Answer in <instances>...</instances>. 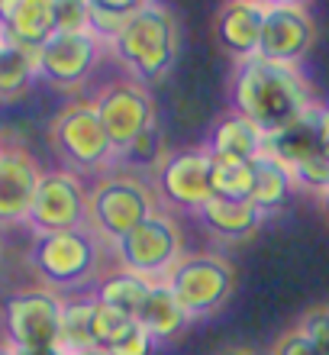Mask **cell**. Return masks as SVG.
Instances as JSON below:
<instances>
[{
	"label": "cell",
	"mask_w": 329,
	"mask_h": 355,
	"mask_svg": "<svg viewBox=\"0 0 329 355\" xmlns=\"http://www.w3.org/2000/svg\"><path fill=\"white\" fill-rule=\"evenodd\" d=\"M301 333L320 355H329V307H313L301 323Z\"/></svg>",
	"instance_id": "31"
},
{
	"label": "cell",
	"mask_w": 329,
	"mask_h": 355,
	"mask_svg": "<svg viewBox=\"0 0 329 355\" xmlns=\"http://www.w3.org/2000/svg\"><path fill=\"white\" fill-rule=\"evenodd\" d=\"M217 39L226 52H233L239 62L258 55L262 39V3L252 0H233L217 13Z\"/></svg>",
	"instance_id": "18"
},
{
	"label": "cell",
	"mask_w": 329,
	"mask_h": 355,
	"mask_svg": "<svg viewBox=\"0 0 329 355\" xmlns=\"http://www.w3.org/2000/svg\"><path fill=\"white\" fill-rule=\"evenodd\" d=\"M317 23L303 3H262V39L258 58L294 68L313 46Z\"/></svg>",
	"instance_id": "11"
},
{
	"label": "cell",
	"mask_w": 329,
	"mask_h": 355,
	"mask_svg": "<svg viewBox=\"0 0 329 355\" xmlns=\"http://www.w3.org/2000/svg\"><path fill=\"white\" fill-rule=\"evenodd\" d=\"M326 159H329V142H326Z\"/></svg>",
	"instance_id": "39"
},
{
	"label": "cell",
	"mask_w": 329,
	"mask_h": 355,
	"mask_svg": "<svg viewBox=\"0 0 329 355\" xmlns=\"http://www.w3.org/2000/svg\"><path fill=\"white\" fill-rule=\"evenodd\" d=\"M229 97H233V113L252 120L265 136L287 130L313 107L310 91L297 75V68L274 65L258 55L235 65Z\"/></svg>",
	"instance_id": "1"
},
{
	"label": "cell",
	"mask_w": 329,
	"mask_h": 355,
	"mask_svg": "<svg viewBox=\"0 0 329 355\" xmlns=\"http://www.w3.org/2000/svg\"><path fill=\"white\" fill-rule=\"evenodd\" d=\"M42 171L23 149L0 152V223H26Z\"/></svg>",
	"instance_id": "15"
},
{
	"label": "cell",
	"mask_w": 329,
	"mask_h": 355,
	"mask_svg": "<svg viewBox=\"0 0 329 355\" xmlns=\"http://www.w3.org/2000/svg\"><path fill=\"white\" fill-rule=\"evenodd\" d=\"M210 194L213 200L245 204L252 197V165L210 159Z\"/></svg>",
	"instance_id": "25"
},
{
	"label": "cell",
	"mask_w": 329,
	"mask_h": 355,
	"mask_svg": "<svg viewBox=\"0 0 329 355\" xmlns=\"http://www.w3.org/2000/svg\"><path fill=\"white\" fill-rule=\"evenodd\" d=\"M223 355H252V352H245V349H226Z\"/></svg>",
	"instance_id": "36"
},
{
	"label": "cell",
	"mask_w": 329,
	"mask_h": 355,
	"mask_svg": "<svg viewBox=\"0 0 329 355\" xmlns=\"http://www.w3.org/2000/svg\"><path fill=\"white\" fill-rule=\"evenodd\" d=\"M55 33H87V3L85 0H52Z\"/></svg>",
	"instance_id": "29"
},
{
	"label": "cell",
	"mask_w": 329,
	"mask_h": 355,
	"mask_svg": "<svg viewBox=\"0 0 329 355\" xmlns=\"http://www.w3.org/2000/svg\"><path fill=\"white\" fill-rule=\"evenodd\" d=\"M152 346H155V339L149 336V333H145V329L139 327V323H136V327L130 329V336L123 339L120 346L113 349L110 355H149L152 352Z\"/></svg>",
	"instance_id": "32"
},
{
	"label": "cell",
	"mask_w": 329,
	"mask_h": 355,
	"mask_svg": "<svg viewBox=\"0 0 329 355\" xmlns=\"http://www.w3.org/2000/svg\"><path fill=\"white\" fill-rule=\"evenodd\" d=\"M326 142H329V107L313 103L310 110L303 113L297 123H291L287 130L265 136L262 155L281 162L284 168L291 171L310 159H323L326 155Z\"/></svg>",
	"instance_id": "14"
},
{
	"label": "cell",
	"mask_w": 329,
	"mask_h": 355,
	"mask_svg": "<svg viewBox=\"0 0 329 355\" xmlns=\"http://www.w3.org/2000/svg\"><path fill=\"white\" fill-rule=\"evenodd\" d=\"M291 187H294V178L281 162L268 159V155H258V159L252 162V197H249V200H252L262 214L278 210V207L291 197Z\"/></svg>",
	"instance_id": "21"
},
{
	"label": "cell",
	"mask_w": 329,
	"mask_h": 355,
	"mask_svg": "<svg viewBox=\"0 0 329 355\" xmlns=\"http://www.w3.org/2000/svg\"><path fill=\"white\" fill-rule=\"evenodd\" d=\"M75 355H110V352H100V349H85V352H75Z\"/></svg>",
	"instance_id": "35"
},
{
	"label": "cell",
	"mask_w": 329,
	"mask_h": 355,
	"mask_svg": "<svg viewBox=\"0 0 329 355\" xmlns=\"http://www.w3.org/2000/svg\"><path fill=\"white\" fill-rule=\"evenodd\" d=\"M91 304H65L62 310V349L68 355L91 349Z\"/></svg>",
	"instance_id": "27"
},
{
	"label": "cell",
	"mask_w": 329,
	"mask_h": 355,
	"mask_svg": "<svg viewBox=\"0 0 329 355\" xmlns=\"http://www.w3.org/2000/svg\"><path fill=\"white\" fill-rule=\"evenodd\" d=\"M0 152H3V146H0Z\"/></svg>",
	"instance_id": "41"
},
{
	"label": "cell",
	"mask_w": 329,
	"mask_h": 355,
	"mask_svg": "<svg viewBox=\"0 0 329 355\" xmlns=\"http://www.w3.org/2000/svg\"><path fill=\"white\" fill-rule=\"evenodd\" d=\"M97 58H100V42L91 33H55L36 52L39 78L58 87H75L94 71Z\"/></svg>",
	"instance_id": "13"
},
{
	"label": "cell",
	"mask_w": 329,
	"mask_h": 355,
	"mask_svg": "<svg viewBox=\"0 0 329 355\" xmlns=\"http://www.w3.org/2000/svg\"><path fill=\"white\" fill-rule=\"evenodd\" d=\"M94 110L116 155H123L155 123V101L136 81H113L110 87H104L97 94Z\"/></svg>",
	"instance_id": "9"
},
{
	"label": "cell",
	"mask_w": 329,
	"mask_h": 355,
	"mask_svg": "<svg viewBox=\"0 0 329 355\" xmlns=\"http://www.w3.org/2000/svg\"><path fill=\"white\" fill-rule=\"evenodd\" d=\"M155 187L159 194L175 207L200 210L213 200L210 194V155L207 149H178L168 152L155 168Z\"/></svg>",
	"instance_id": "12"
},
{
	"label": "cell",
	"mask_w": 329,
	"mask_h": 355,
	"mask_svg": "<svg viewBox=\"0 0 329 355\" xmlns=\"http://www.w3.org/2000/svg\"><path fill=\"white\" fill-rule=\"evenodd\" d=\"M113 52L139 81H159L178 58V17L165 3H142Z\"/></svg>",
	"instance_id": "2"
},
{
	"label": "cell",
	"mask_w": 329,
	"mask_h": 355,
	"mask_svg": "<svg viewBox=\"0 0 329 355\" xmlns=\"http://www.w3.org/2000/svg\"><path fill=\"white\" fill-rule=\"evenodd\" d=\"M274 355H320L313 349V343L303 336L301 329H294L287 336H281V343L274 346Z\"/></svg>",
	"instance_id": "33"
},
{
	"label": "cell",
	"mask_w": 329,
	"mask_h": 355,
	"mask_svg": "<svg viewBox=\"0 0 329 355\" xmlns=\"http://www.w3.org/2000/svg\"><path fill=\"white\" fill-rule=\"evenodd\" d=\"M204 149H207L210 159L252 165L265 149V132L258 130L252 120L239 116V113H226V116H220V120L213 123Z\"/></svg>",
	"instance_id": "17"
},
{
	"label": "cell",
	"mask_w": 329,
	"mask_h": 355,
	"mask_svg": "<svg viewBox=\"0 0 329 355\" xmlns=\"http://www.w3.org/2000/svg\"><path fill=\"white\" fill-rule=\"evenodd\" d=\"M149 291H152V281L120 268L100 281V288H97V304H107V307L120 310V313L136 320L139 307L145 304V297H149Z\"/></svg>",
	"instance_id": "22"
},
{
	"label": "cell",
	"mask_w": 329,
	"mask_h": 355,
	"mask_svg": "<svg viewBox=\"0 0 329 355\" xmlns=\"http://www.w3.org/2000/svg\"><path fill=\"white\" fill-rule=\"evenodd\" d=\"M233 265L220 255H188L168 275L171 294L188 310V317H210L226 304L233 291Z\"/></svg>",
	"instance_id": "4"
},
{
	"label": "cell",
	"mask_w": 329,
	"mask_h": 355,
	"mask_svg": "<svg viewBox=\"0 0 329 355\" xmlns=\"http://www.w3.org/2000/svg\"><path fill=\"white\" fill-rule=\"evenodd\" d=\"M91 220V197L71 171H46L39 181L36 200L29 210L26 223L36 236L46 233H68V230H87Z\"/></svg>",
	"instance_id": "6"
},
{
	"label": "cell",
	"mask_w": 329,
	"mask_h": 355,
	"mask_svg": "<svg viewBox=\"0 0 329 355\" xmlns=\"http://www.w3.org/2000/svg\"><path fill=\"white\" fill-rule=\"evenodd\" d=\"M291 178H294V184L307 187V191L326 194V191H329V159L323 155V159H310V162H303V165L291 168Z\"/></svg>",
	"instance_id": "30"
},
{
	"label": "cell",
	"mask_w": 329,
	"mask_h": 355,
	"mask_svg": "<svg viewBox=\"0 0 329 355\" xmlns=\"http://www.w3.org/2000/svg\"><path fill=\"white\" fill-rule=\"evenodd\" d=\"M161 159H165V155H161V130H159V123H152L149 130L142 132L139 139L123 152V162H126V165H136V168H159Z\"/></svg>",
	"instance_id": "28"
},
{
	"label": "cell",
	"mask_w": 329,
	"mask_h": 355,
	"mask_svg": "<svg viewBox=\"0 0 329 355\" xmlns=\"http://www.w3.org/2000/svg\"><path fill=\"white\" fill-rule=\"evenodd\" d=\"M142 0H87V33L97 42H116L123 29L136 13H139Z\"/></svg>",
	"instance_id": "23"
},
{
	"label": "cell",
	"mask_w": 329,
	"mask_h": 355,
	"mask_svg": "<svg viewBox=\"0 0 329 355\" xmlns=\"http://www.w3.org/2000/svg\"><path fill=\"white\" fill-rule=\"evenodd\" d=\"M52 146L71 168L81 171L104 168L116 155L94 103H71L68 110L58 113L52 123Z\"/></svg>",
	"instance_id": "7"
},
{
	"label": "cell",
	"mask_w": 329,
	"mask_h": 355,
	"mask_svg": "<svg viewBox=\"0 0 329 355\" xmlns=\"http://www.w3.org/2000/svg\"><path fill=\"white\" fill-rule=\"evenodd\" d=\"M323 210H326V216H329V191L323 194Z\"/></svg>",
	"instance_id": "37"
},
{
	"label": "cell",
	"mask_w": 329,
	"mask_h": 355,
	"mask_svg": "<svg viewBox=\"0 0 329 355\" xmlns=\"http://www.w3.org/2000/svg\"><path fill=\"white\" fill-rule=\"evenodd\" d=\"M136 327V320L120 313V310L107 307V304H91V349H100V352H113L123 339L130 336V329Z\"/></svg>",
	"instance_id": "26"
},
{
	"label": "cell",
	"mask_w": 329,
	"mask_h": 355,
	"mask_svg": "<svg viewBox=\"0 0 329 355\" xmlns=\"http://www.w3.org/2000/svg\"><path fill=\"white\" fill-rule=\"evenodd\" d=\"M0 42H3V33H0Z\"/></svg>",
	"instance_id": "40"
},
{
	"label": "cell",
	"mask_w": 329,
	"mask_h": 355,
	"mask_svg": "<svg viewBox=\"0 0 329 355\" xmlns=\"http://www.w3.org/2000/svg\"><path fill=\"white\" fill-rule=\"evenodd\" d=\"M33 78H39V62L36 52L29 49H19L13 42H0V97L10 101V97H19L26 94Z\"/></svg>",
	"instance_id": "24"
},
{
	"label": "cell",
	"mask_w": 329,
	"mask_h": 355,
	"mask_svg": "<svg viewBox=\"0 0 329 355\" xmlns=\"http://www.w3.org/2000/svg\"><path fill=\"white\" fill-rule=\"evenodd\" d=\"M0 355H17V352H13L10 346H0Z\"/></svg>",
	"instance_id": "38"
},
{
	"label": "cell",
	"mask_w": 329,
	"mask_h": 355,
	"mask_svg": "<svg viewBox=\"0 0 329 355\" xmlns=\"http://www.w3.org/2000/svg\"><path fill=\"white\" fill-rule=\"evenodd\" d=\"M62 310L65 304L52 291H19L7 297L3 313H0L7 346L13 352L62 346Z\"/></svg>",
	"instance_id": "3"
},
{
	"label": "cell",
	"mask_w": 329,
	"mask_h": 355,
	"mask_svg": "<svg viewBox=\"0 0 329 355\" xmlns=\"http://www.w3.org/2000/svg\"><path fill=\"white\" fill-rule=\"evenodd\" d=\"M0 33L13 46L39 52L55 36L52 0H3L0 3Z\"/></svg>",
	"instance_id": "16"
},
{
	"label": "cell",
	"mask_w": 329,
	"mask_h": 355,
	"mask_svg": "<svg viewBox=\"0 0 329 355\" xmlns=\"http://www.w3.org/2000/svg\"><path fill=\"white\" fill-rule=\"evenodd\" d=\"M17 355H68L62 346H46V349H19Z\"/></svg>",
	"instance_id": "34"
},
{
	"label": "cell",
	"mask_w": 329,
	"mask_h": 355,
	"mask_svg": "<svg viewBox=\"0 0 329 355\" xmlns=\"http://www.w3.org/2000/svg\"><path fill=\"white\" fill-rule=\"evenodd\" d=\"M33 268L48 284H81L97 271V243L87 230H68V233H46L33 243Z\"/></svg>",
	"instance_id": "10"
},
{
	"label": "cell",
	"mask_w": 329,
	"mask_h": 355,
	"mask_svg": "<svg viewBox=\"0 0 329 355\" xmlns=\"http://www.w3.org/2000/svg\"><path fill=\"white\" fill-rule=\"evenodd\" d=\"M116 255H120L123 271L139 275L145 281L171 275L175 265L181 262L178 226L171 223V216L152 214L145 223H139L130 236H123L116 243Z\"/></svg>",
	"instance_id": "5"
},
{
	"label": "cell",
	"mask_w": 329,
	"mask_h": 355,
	"mask_svg": "<svg viewBox=\"0 0 329 355\" xmlns=\"http://www.w3.org/2000/svg\"><path fill=\"white\" fill-rule=\"evenodd\" d=\"M200 223L207 226L213 236L220 239H245L252 236L262 223V210L245 200V204H233V200H207V204L197 210Z\"/></svg>",
	"instance_id": "20"
},
{
	"label": "cell",
	"mask_w": 329,
	"mask_h": 355,
	"mask_svg": "<svg viewBox=\"0 0 329 355\" xmlns=\"http://www.w3.org/2000/svg\"><path fill=\"white\" fill-rule=\"evenodd\" d=\"M152 214H155V200H152L149 187L136 178H107L91 194V223L113 243L130 236Z\"/></svg>",
	"instance_id": "8"
},
{
	"label": "cell",
	"mask_w": 329,
	"mask_h": 355,
	"mask_svg": "<svg viewBox=\"0 0 329 355\" xmlns=\"http://www.w3.org/2000/svg\"><path fill=\"white\" fill-rule=\"evenodd\" d=\"M188 310L178 304V297L171 294L168 284H152L149 297L136 313V323H139L152 339H171L178 336L181 329L188 327Z\"/></svg>",
	"instance_id": "19"
}]
</instances>
